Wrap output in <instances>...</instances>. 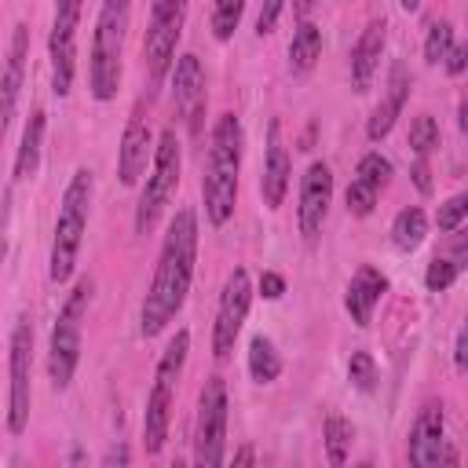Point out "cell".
I'll return each instance as SVG.
<instances>
[{
    "mask_svg": "<svg viewBox=\"0 0 468 468\" xmlns=\"http://www.w3.org/2000/svg\"><path fill=\"white\" fill-rule=\"evenodd\" d=\"M194 260H197V216L194 208H179L165 230L154 282L143 296V311H139L143 336H157L176 318L194 282Z\"/></svg>",
    "mask_w": 468,
    "mask_h": 468,
    "instance_id": "1",
    "label": "cell"
},
{
    "mask_svg": "<svg viewBox=\"0 0 468 468\" xmlns=\"http://www.w3.org/2000/svg\"><path fill=\"white\" fill-rule=\"evenodd\" d=\"M245 154V132L234 113H219L208 132L205 150V176H201V197H205V219L212 227H223L234 216L238 201V172Z\"/></svg>",
    "mask_w": 468,
    "mask_h": 468,
    "instance_id": "2",
    "label": "cell"
},
{
    "mask_svg": "<svg viewBox=\"0 0 468 468\" xmlns=\"http://www.w3.org/2000/svg\"><path fill=\"white\" fill-rule=\"evenodd\" d=\"M91 168H77L62 190V205H58V219H55V238H51V256H48V274L51 282H69L73 267H77V252L88 230V212H91Z\"/></svg>",
    "mask_w": 468,
    "mask_h": 468,
    "instance_id": "3",
    "label": "cell"
},
{
    "mask_svg": "<svg viewBox=\"0 0 468 468\" xmlns=\"http://www.w3.org/2000/svg\"><path fill=\"white\" fill-rule=\"evenodd\" d=\"M132 7L124 0H106L95 15L91 33V58H88V88L99 102H110L121 88V55H124V33H128Z\"/></svg>",
    "mask_w": 468,
    "mask_h": 468,
    "instance_id": "4",
    "label": "cell"
},
{
    "mask_svg": "<svg viewBox=\"0 0 468 468\" xmlns=\"http://www.w3.org/2000/svg\"><path fill=\"white\" fill-rule=\"evenodd\" d=\"M186 351H190V333L179 329L168 340V347L161 351V358H157L154 384H150L146 410H143V442H146V453H157L168 442L172 406H176V384H179V373L186 366Z\"/></svg>",
    "mask_w": 468,
    "mask_h": 468,
    "instance_id": "5",
    "label": "cell"
},
{
    "mask_svg": "<svg viewBox=\"0 0 468 468\" xmlns=\"http://www.w3.org/2000/svg\"><path fill=\"white\" fill-rule=\"evenodd\" d=\"M179 172H183L179 135H176V128H165L157 135V146H154V157H150V176H146L139 205H135V234H150L157 227L161 212L168 208V201L179 186Z\"/></svg>",
    "mask_w": 468,
    "mask_h": 468,
    "instance_id": "6",
    "label": "cell"
},
{
    "mask_svg": "<svg viewBox=\"0 0 468 468\" xmlns=\"http://www.w3.org/2000/svg\"><path fill=\"white\" fill-rule=\"evenodd\" d=\"M91 303V282L80 278L73 285V292L66 296L55 325H51V344H48V377H51V388L62 391L69 388L73 373H77V362H80V322H84V311Z\"/></svg>",
    "mask_w": 468,
    "mask_h": 468,
    "instance_id": "7",
    "label": "cell"
},
{
    "mask_svg": "<svg viewBox=\"0 0 468 468\" xmlns=\"http://www.w3.org/2000/svg\"><path fill=\"white\" fill-rule=\"evenodd\" d=\"M227 384L223 377H208L197 395V424H194V457L190 468H223L227 453Z\"/></svg>",
    "mask_w": 468,
    "mask_h": 468,
    "instance_id": "8",
    "label": "cell"
},
{
    "mask_svg": "<svg viewBox=\"0 0 468 468\" xmlns=\"http://www.w3.org/2000/svg\"><path fill=\"white\" fill-rule=\"evenodd\" d=\"M183 22H186V4L183 0H157V4H150L143 55H146V69H150V80L154 84H161L165 73L176 62V44H179Z\"/></svg>",
    "mask_w": 468,
    "mask_h": 468,
    "instance_id": "9",
    "label": "cell"
},
{
    "mask_svg": "<svg viewBox=\"0 0 468 468\" xmlns=\"http://www.w3.org/2000/svg\"><path fill=\"white\" fill-rule=\"evenodd\" d=\"M249 307H252V282H249V271L245 267H234L219 289V303H216V322H212V355L223 362L238 336H241V325L249 318Z\"/></svg>",
    "mask_w": 468,
    "mask_h": 468,
    "instance_id": "10",
    "label": "cell"
},
{
    "mask_svg": "<svg viewBox=\"0 0 468 468\" xmlns=\"http://www.w3.org/2000/svg\"><path fill=\"white\" fill-rule=\"evenodd\" d=\"M11 388H7V428L18 435L29 424V402H33V325L29 318L15 322L11 333Z\"/></svg>",
    "mask_w": 468,
    "mask_h": 468,
    "instance_id": "11",
    "label": "cell"
},
{
    "mask_svg": "<svg viewBox=\"0 0 468 468\" xmlns=\"http://www.w3.org/2000/svg\"><path fill=\"white\" fill-rule=\"evenodd\" d=\"M77 26H80V4H58L51 37H48V55H51V88L55 95H69L73 73H77Z\"/></svg>",
    "mask_w": 468,
    "mask_h": 468,
    "instance_id": "12",
    "label": "cell"
},
{
    "mask_svg": "<svg viewBox=\"0 0 468 468\" xmlns=\"http://www.w3.org/2000/svg\"><path fill=\"white\" fill-rule=\"evenodd\" d=\"M329 205H333V172L325 161H311L300 179V205H296V223L303 241H318Z\"/></svg>",
    "mask_w": 468,
    "mask_h": 468,
    "instance_id": "13",
    "label": "cell"
},
{
    "mask_svg": "<svg viewBox=\"0 0 468 468\" xmlns=\"http://www.w3.org/2000/svg\"><path fill=\"white\" fill-rule=\"evenodd\" d=\"M172 102H176L179 121L197 135L208 95H205V69H201V58L194 51H186L172 62Z\"/></svg>",
    "mask_w": 468,
    "mask_h": 468,
    "instance_id": "14",
    "label": "cell"
},
{
    "mask_svg": "<svg viewBox=\"0 0 468 468\" xmlns=\"http://www.w3.org/2000/svg\"><path fill=\"white\" fill-rule=\"evenodd\" d=\"M388 179H391V161H388L380 150L362 154L358 165H355V176H351V183H347V194H344L347 212H351V216H369V212L377 208L380 190L388 186Z\"/></svg>",
    "mask_w": 468,
    "mask_h": 468,
    "instance_id": "15",
    "label": "cell"
},
{
    "mask_svg": "<svg viewBox=\"0 0 468 468\" xmlns=\"http://www.w3.org/2000/svg\"><path fill=\"white\" fill-rule=\"evenodd\" d=\"M442 446H446V413H442V402H424L420 413L413 417V428H410V439H406L410 468H435Z\"/></svg>",
    "mask_w": 468,
    "mask_h": 468,
    "instance_id": "16",
    "label": "cell"
},
{
    "mask_svg": "<svg viewBox=\"0 0 468 468\" xmlns=\"http://www.w3.org/2000/svg\"><path fill=\"white\" fill-rule=\"evenodd\" d=\"M26 58H29V26L15 22L11 44H7V62L0 73V139H4V132L15 117V106H18V91L26 80Z\"/></svg>",
    "mask_w": 468,
    "mask_h": 468,
    "instance_id": "17",
    "label": "cell"
},
{
    "mask_svg": "<svg viewBox=\"0 0 468 468\" xmlns=\"http://www.w3.org/2000/svg\"><path fill=\"white\" fill-rule=\"evenodd\" d=\"M384 292H388V274L377 271L373 263H362L351 274V282L344 289V307H347V314H351V322L358 329H366L373 322V311H377V303H380Z\"/></svg>",
    "mask_w": 468,
    "mask_h": 468,
    "instance_id": "18",
    "label": "cell"
},
{
    "mask_svg": "<svg viewBox=\"0 0 468 468\" xmlns=\"http://www.w3.org/2000/svg\"><path fill=\"white\" fill-rule=\"evenodd\" d=\"M150 157H154V135H150V124L135 113L124 124V135H121V146H117V179L124 186H135L139 176L146 172Z\"/></svg>",
    "mask_w": 468,
    "mask_h": 468,
    "instance_id": "19",
    "label": "cell"
},
{
    "mask_svg": "<svg viewBox=\"0 0 468 468\" xmlns=\"http://www.w3.org/2000/svg\"><path fill=\"white\" fill-rule=\"evenodd\" d=\"M289 176H292V161H289V150L282 143V124L271 121L267 157H263V176H260V194H263L267 208H282V201L289 194Z\"/></svg>",
    "mask_w": 468,
    "mask_h": 468,
    "instance_id": "20",
    "label": "cell"
},
{
    "mask_svg": "<svg viewBox=\"0 0 468 468\" xmlns=\"http://www.w3.org/2000/svg\"><path fill=\"white\" fill-rule=\"evenodd\" d=\"M388 44V22L384 18H369L366 29L358 33L355 48H351V84L355 91H369L377 69H380V55Z\"/></svg>",
    "mask_w": 468,
    "mask_h": 468,
    "instance_id": "21",
    "label": "cell"
},
{
    "mask_svg": "<svg viewBox=\"0 0 468 468\" xmlns=\"http://www.w3.org/2000/svg\"><path fill=\"white\" fill-rule=\"evenodd\" d=\"M410 73H406V66L402 62H395L391 66V77H388V91H384V99L373 106V113H369V121H366V135L377 143V139H384L391 128H395V121L402 117V106H406V99H410Z\"/></svg>",
    "mask_w": 468,
    "mask_h": 468,
    "instance_id": "22",
    "label": "cell"
},
{
    "mask_svg": "<svg viewBox=\"0 0 468 468\" xmlns=\"http://www.w3.org/2000/svg\"><path fill=\"white\" fill-rule=\"evenodd\" d=\"M48 113L37 106L33 113H29V121H26V128H22V143H18V154H15V179H29L37 168H40V150H44V121Z\"/></svg>",
    "mask_w": 468,
    "mask_h": 468,
    "instance_id": "23",
    "label": "cell"
},
{
    "mask_svg": "<svg viewBox=\"0 0 468 468\" xmlns=\"http://www.w3.org/2000/svg\"><path fill=\"white\" fill-rule=\"evenodd\" d=\"M322 55V29L307 18L296 22L292 29V40H289V69L292 73H307Z\"/></svg>",
    "mask_w": 468,
    "mask_h": 468,
    "instance_id": "24",
    "label": "cell"
},
{
    "mask_svg": "<svg viewBox=\"0 0 468 468\" xmlns=\"http://www.w3.org/2000/svg\"><path fill=\"white\" fill-rule=\"evenodd\" d=\"M424 234H428V216H424V208L406 205V208L395 212V219H391V245H395L399 252H413V249L424 241Z\"/></svg>",
    "mask_w": 468,
    "mask_h": 468,
    "instance_id": "25",
    "label": "cell"
},
{
    "mask_svg": "<svg viewBox=\"0 0 468 468\" xmlns=\"http://www.w3.org/2000/svg\"><path fill=\"white\" fill-rule=\"evenodd\" d=\"M322 439H325V457L333 468H344L347 461V450H351V439H355V428L347 417L340 413H329L325 424H322Z\"/></svg>",
    "mask_w": 468,
    "mask_h": 468,
    "instance_id": "26",
    "label": "cell"
},
{
    "mask_svg": "<svg viewBox=\"0 0 468 468\" xmlns=\"http://www.w3.org/2000/svg\"><path fill=\"white\" fill-rule=\"evenodd\" d=\"M278 373H282V355L274 351V344L267 336H252V344H249V377L256 384H271V380H278Z\"/></svg>",
    "mask_w": 468,
    "mask_h": 468,
    "instance_id": "27",
    "label": "cell"
},
{
    "mask_svg": "<svg viewBox=\"0 0 468 468\" xmlns=\"http://www.w3.org/2000/svg\"><path fill=\"white\" fill-rule=\"evenodd\" d=\"M410 146H413V154L424 157V161H428V154L439 146V121H435L431 113L413 117V124H410Z\"/></svg>",
    "mask_w": 468,
    "mask_h": 468,
    "instance_id": "28",
    "label": "cell"
},
{
    "mask_svg": "<svg viewBox=\"0 0 468 468\" xmlns=\"http://www.w3.org/2000/svg\"><path fill=\"white\" fill-rule=\"evenodd\" d=\"M450 48H453V26L446 18L431 22L428 26V37H424V62H431V66L442 62L450 55Z\"/></svg>",
    "mask_w": 468,
    "mask_h": 468,
    "instance_id": "29",
    "label": "cell"
},
{
    "mask_svg": "<svg viewBox=\"0 0 468 468\" xmlns=\"http://www.w3.org/2000/svg\"><path fill=\"white\" fill-rule=\"evenodd\" d=\"M241 15H245V4L241 0H219L212 7V33H216V40H227L238 29Z\"/></svg>",
    "mask_w": 468,
    "mask_h": 468,
    "instance_id": "30",
    "label": "cell"
},
{
    "mask_svg": "<svg viewBox=\"0 0 468 468\" xmlns=\"http://www.w3.org/2000/svg\"><path fill=\"white\" fill-rule=\"evenodd\" d=\"M347 380L358 388V391H373L377 388V362L369 351H355L347 358Z\"/></svg>",
    "mask_w": 468,
    "mask_h": 468,
    "instance_id": "31",
    "label": "cell"
},
{
    "mask_svg": "<svg viewBox=\"0 0 468 468\" xmlns=\"http://www.w3.org/2000/svg\"><path fill=\"white\" fill-rule=\"evenodd\" d=\"M464 216H468V197H464V194H453V197H446V201L439 205L435 223H439L442 234H457L461 223H464Z\"/></svg>",
    "mask_w": 468,
    "mask_h": 468,
    "instance_id": "32",
    "label": "cell"
},
{
    "mask_svg": "<svg viewBox=\"0 0 468 468\" xmlns=\"http://www.w3.org/2000/svg\"><path fill=\"white\" fill-rule=\"evenodd\" d=\"M457 274H461V267H457L450 256H435V260L428 263V271H424V285H428L431 292H442V289H450V285L457 282Z\"/></svg>",
    "mask_w": 468,
    "mask_h": 468,
    "instance_id": "33",
    "label": "cell"
},
{
    "mask_svg": "<svg viewBox=\"0 0 468 468\" xmlns=\"http://www.w3.org/2000/svg\"><path fill=\"white\" fill-rule=\"evenodd\" d=\"M282 292H285V278L278 271H263L260 274V296L263 300H282Z\"/></svg>",
    "mask_w": 468,
    "mask_h": 468,
    "instance_id": "34",
    "label": "cell"
},
{
    "mask_svg": "<svg viewBox=\"0 0 468 468\" xmlns=\"http://www.w3.org/2000/svg\"><path fill=\"white\" fill-rule=\"evenodd\" d=\"M128 464H132V446L128 442H113L99 468H128Z\"/></svg>",
    "mask_w": 468,
    "mask_h": 468,
    "instance_id": "35",
    "label": "cell"
},
{
    "mask_svg": "<svg viewBox=\"0 0 468 468\" xmlns=\"http://www.w3.org/2000/svg\"><path fill=\"white\" fill-rule=\"evenodd\" d=\"M278 15H282V4H278V0H271L267 7H260V15H256V33H260V37L271 33L274 22H278Z\"/></svg>",
    "mask_w": 468,
    "mask_h": 468,
    "instance_id": "36",
    "label": "cell"
},
{
    "mask_svg": "<svg viewBox=\"0 0 468 468\" xmlns=\"http://www.w3.org/2000/svg\"><path fill=\"white\" fill-rule=\"evenodd\" d=\"M442 62H446L450 77H461V73H464V66H468V48H464V44H453V48H450V55H446Z\"/></svg>",
    "mask_w": 468,
    "mask_h": 468,
    "instance_id": "37",
    "label": "cell"
},
{
    "mask_svg": "<svg viewBox=\"0 0 468 468\" xmlns=\"http://www.w3.org/2000/svg\"><path fill=\"white\" fill-rule=\"evenodd\" d=\"M453 366H457V373L468 369V329L464 325L457 329V340H453Z\"/></svg>",
    "mask_w": 468,
    "mask_h": 468,
    "instance_id": "38",
    "label": "cell"
},
{
    "mask_svg": "<svg viewBox=\"0 0 468 468\" xmlns=\"http://www.w3.org/2000/svg\"><path fill=\"white\" fill-rule=\"evenodd\" d=\"M227 468H256V450H252L249 442H241V446L234 450V461H230Z\"/></svg>",
    "mask_w": 468,
    "mask_h": 468,
    "instance_id": "39",
    "label": "cell"
},
{
    "mask_svg": "<svg viewBox=\"0 0 468 468\" xmlns=\"http://www.w3.org/2000/svg\"><path fill=\"white\" fill-rule=\"evenodd\" d=\"M413 183H417V190H420V194H428V190H431V179H428V161H424V157H417V165H413Z\"/></svg>",
    "mask_w": 468,
    "mask_h": 468,
    "instance_id": "40",
    "label": "cell"
},
{
    "mask_svg": "<svg viewBox=\"0 0 468 468\" xmlns=\"http://www.w3.org/2000/svg\"><path fill=\"white\" fill-rule=\"evenodd\" d=\"M435 468H461V453H457V446H453V442H446V446H442V453H439Z\"/></svg>",
    "mask_w": 468,
    "mask_h": 468,
    "instance_id": "41",
    "label": "cell"
},
{
    "mask_svg": "<svg viewBox=\"0 0 468 468\" xmlns=\"http://www.w3.org/2000/svg\"><path fill=\"white\" fill-rule=\"evenodd\" d=\"M66 468H91V461H88V450L84 446H69V457H66Z\"/></svg>",
    "mask_w": 468,
    "mask_h": 468,
    "instance_id": "42",
    "label": "cell"
},
{
    "mask_svg": "<svg viewBox=\"0 0 468 468\" xmlns=\"http://www.w3.org/2000/svg\"><path fill=\"white\" fill-rule=\"evenodd\" d=\"M172 468H190V464H186V461H179V457H176V461H172Z\"/></svg>",
    "mask_w": 468,
    "mask_h": 468,
    "instance_id": "43",
    "label": "cell"
},
{
    "mask_svg": "<svg viewBox=\"0 0 468 468\" xmlns=\"http://www.w3.org/2000/svg\"><path fill=\"white\" fill-rule=\"evenodd\" d=\"M355 468H373V464H369V461H362V464H355Z\"/></svg>",
    "mask_w": 468,
    "mask_h": 468,
    "instance_id": "44",
    "label": "cell"
}]
</instances>
